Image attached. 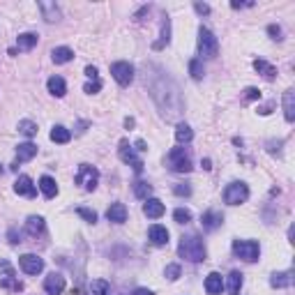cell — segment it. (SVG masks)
I'll use <instances>...</instances> for the list:
<instances>
[{
    "label": "cell",
    "mask_w": 295,
    "mask_h": 295,
    "mask_svg": "<svg viewBox=\"0 0 295 295\" xmlns=\"http://www.w3.org/2000/svg\"><path fill=\"white\" fill-rule=\"evenodd\" d=\"M242 288V274L240 272H231L229 274V281H226V290L229 295H238Z\"/></svg>",
    "instance_id": "cell-26"
},
{
    "label": "cell",
    "mask_w": 295,
    "mask_h": 295,
    "mask_svg": "<svg viewBox=\"0 0 295 295\" xmlns=\"http://www.w3.org/2000/svg\"><path fill=\"white\" fill-rule=\"evenodd\" d=\"M51 58H53V62H55V65H65V62L74 60V51H71V49H67V46H58V49H53Z\"/></svg>",
    "instance_id": "cell-18"
},
{
    "label": "cell",
    "mask_w": 295,
    "mask_h": 295,
    "mask_svg": "<svg viewBox=\"0 0 295 295\" xmlns=\"http://www.w3.org/2000/svg\"><path fill=\"white\" fill-rule=\"evenodd\" d=\"M17 44H19V49L21 51H30L37 44V35L35 33H23V35H19L17 37Z\"/></svg>",
    "instance_id": "cell-27"
},
{
    "label": "cell",
    "mask_w": 295,
    "mask_h": 295,
    "mask_svg": "<svg viewBox=\"0 0 295 295\" xmlns=\"http://www.w3.org/2000/svg\"><path fill=\"white\" fill-rule=\"evenodd\" d=\"M247 198H249V187H247L245 182H231L224 191V201L229 203V205H240Z\"/></svg>",
    "instance_id": "cell-6"
},
{
    "label": "cell",
    "mask_w": 295,
    "mask_h": 295,
    "mask_svg": "<svg viewBox=\"0 0 295 295\" xmlns=\"http://www.w3.org/2000/svg\"><path fill=\"white\" fill-rule=\"evenodd\" d=\"M131 295H153V290H148V288H136Z\"/></svg>",
    "instance_id": "cell-44"
},
{
    "label": "cell",
    "mask_w": 295,
    "mask_h": 295,
    "mask_svg": "<svg viewBox=\"0 0 295 295\" xmlns=\"http://www.w3.org/2000/svg\"><path fill=\"white\" fill-rule=\"evenodd\" d=\"M173 219L178 222V224H189V222H191V212H189V210H185V208H178L173 212Z\"/></svg>",
    "instance_id": "cell-33"
},
{
    "label": "cell",
    "mask_w": 295,
    "mask_h": 295,
    "mask_svg": "<svg viewBox=\"0 0 295 295\" xmlns=\"http://www.w3.org/2000/svg\"><path fill=\"white\" fill-rule=\"evenodd\" d=\"M106 217H109V222H113V224H125L127 222L125 203H111V208L106 210Z\"/></svg>",
    "instance_id": "cell-13"
},
{
    "label": "cell",
    "mask_w": 295,
    "mask_h": 295,
    "mask_svg": "<svg viewBox=\"0 0 295 295\" xmlns=\"http://www.w3.org/2000/svg\"><path fill=\"white\" fill-rule=\"evenodd\" d=\"M205 290H208L210 295H217L224 290V281H222V274L219 272H210L208 277H205Z\"/></svg>",
    "instance_id": "cell-15"
},
{
    "label": "cell",
    "mask_w": 295,
    "mask_h": 295,
    "mask_svg": "<svg viewBox=\"0 0 295 295\" xmlns=\"http://www.w3.org/2000/svg\"><path fill=\"white\" fill-rule=\"evenodd\" d=\"M254 69H256L258 74H263L265 79H270V81H272V79L277 77V69H274V67L270 65V62L261 60V58H258V60H254Z\"/></svg>",
    "instance_id": "cell-25"
},
{
    "label": "cell",
    "mask_w": 295,
    "mask_h": 295,
    "mask_svg": "<svg viewBox=\"0 0 295 295\" xmlns=\"http://www.w3.org/2000/svg\"><path fill=\"white\" fill-rule=\"evenodd\" d=\"M194 10H196L198 14H208L210 7H208V5H203V3H196V5H194Z\"/></svg>",
    "instance_id": "cell-42"
},
{
    "label": "cell",
    "mask_w": 295,
    "mask_h": 295,
    "mask_svg": "<svg viewBox=\"0 0 295 295\" xmlns=\"http://www.w3.org/2000/svg\"><path fill=\"white\" fill-rule=\"evenodd\" d=\"M254 3H231V7H235V10H240V7H252Z\"/></svg>",
    "instance_id": "cell-43"
},
{
    "label": "cell",
    "mask_w": 295,
    "mask_h": 295,
    "mask_svg": "<svg viewBox=\"0 0 295 295\" xmlns=\"http://www.w3.org/2000/svg\"><path fill=\"white\" fill-rule=\"evenodd\" d=\"M86 77H90V79H95V81H97V67L88 65V67H86Z\"/></svg>",
    "instance_id": "cell-41"
},
{
    "label": "cell",
    "mask_w": 295,
    "mask_h": 295,
    "mask_svg": "<svg viewBox=\"0 0 295 295\" xmlns=\"http://www.w3.org/2000/svg\"><path fill=\"white\" fill-rule=\"evenodd\" d=\"M284 115L288 122L295 120V93L293 90H286L284 93Z\"/></svg>",
    "instance_id": "cell-20"
},
{
    "label": "cell",
    "mask_w": 295,
    "mask_h": 295,
    "mask_svg": "<svg viewBox=\"0 0 295 295\" xmlns=\"http://www.w3.org/2000/svg\"><path fill=\"white\" fill-rule=\"evenodd\" d=\"M90 293L93 295H109L111 293L109 281H104V279H95V281H90Z\"/></svg>",
    "instance_id": "cell-29"
},
{
    "label": "cell",
    "mask_w": 295,
    "mask_h": 295,
    "mask_svg": "<svg viewBox=\"0 0 295 295\" xmlns=\"http://www.w3.org/2000/svg\"><path fill=\"white\" fill-rule=\"evenodd\" d=\"M46 86H49V93H51V95H55V97H65V93H67V83L62 81L60 77H51Z\"/></svg>",
    "instance_id": "cell-21"
},
{
    "label": "cell",
    "mask_w": 295,
    "mask_h": 295,
    "mask_svg": "<svg viewBox=\"0 0 295 295\" xmlns=\"http://www.w3.org/2000/svg\"><path fill=\"white\" fill-rule=\"evenodd\" d=\"M19 265H21V270L26 274H39L44 270V261L39 256H35V254H23L19 258Z\"/></svg>",
    "instance_id": "cell-9"
},
{
    "label": "cell",
    "mask_w": 295,
    "mask_h": 295,
    "mask_svg": "<svg viewBox=\"0 0 295 295\" xmlns=\"http://www.w3.org/2000/svg\"><path fill=\"white\" fill-rule=\"evenodd\" d=\"M77 214L79 217H83L86 222H90V224H95L97 222V212L95 210H88V208H77Z\"/></svg>",
    "instance_id": "cell-34"
},
{
    "label": "cell",
    "mask_w": 295,
    "mask_h": 295,
    "mask_svg": "<svg viewBox=\"0 0 295 295\" xmlns=\"http://www.w3.org/2000/svg\"><path fill=\"white\" fill-rule=\"evenodd\" d=\"M268 33L272 35V39H281V28H279V26H270Z\"/></svg>",
    "instance_id": "cell-39"
},
{
    "label": "cell",
    "mask_w": 295,
    "mask_h": 295,
    "mask_svg": "<svg viewBox=\"0 0 295 295\" xmlns=\"http://www.w3.org/2000/svg\"><path fill=\"white\" fill-rule=\"evenodd\" d=\"M191 138H194L191 127L185 125V122H180V125H178V129H175V141H178V143H189Z\"/></svg>",
    "instance_id": "cell-28"
},
{
    "label": "cell",
    "mask_w": 295,
    "mask_h": 295,
    "mask_svg": "<svg viewBox=\"0 0 295 295\" xmlns=\"http://www.w3.org/2000/svg\"><path fill=\"white\" fill-rule=\"evenodd\" d=\"M143 214L150 219H159L164 214V203L159 201V198H148V201L143 203Z\"/></svg>",
    "instance_id": "cell-12"
},
{
    "label": "cell",
    "mask_w": 295,
    "mask_h": 295,
    "mask_svg": "<svg viewBox=\"0 0 295 295\" xmlns=\"http://www.w3.org/2000/svg\"><path fill=\"white\" fill-rule=\"evenodd\" d=\"M19 131H21L23 136H35L37 134V125L33 120H21L19 122Z\"/></svg>",
    "instance_id": "cell-31"
},
{
    "label": "cell",
    "mask_w": 295,
    "mask_h": 295,
    "mask_svg": "<svg viewBox=\"0 0 295 295\" xmlns=\"http://www.w3.org/2000/svg\"><path fill=\"white\" fill-rule=\"evenodd\" d=\"M178 254L191 263H201L205 261V245L198 235H185L178 245Z\"/></svg>",
    "instance_id": "cell-1"
},
{
    "label": "cell",
    "mask_w": 295,
    "mask_h": 295,
    "mask_svg": "<svg viewBox=\"0 0 295 295\" xmlns=\"http://www.w3.org/2000/svg\"><path fill=\"white\" fill-rule=\"evenodd\" d=\"M136 150H148L145 143H143V141H136Z\"/></svg>",
    "instance_id": "cell-46"
},
{
    "label": "cell",
    "mask_w": 295,
    "mask_h": 295,
    "mask_svg": "<svg viewBox=\"0 0 295 295\" xmlns=\"http://www.w3.org/2000/svg\"><path fill=\"white\" fill-rule=\"evenodd\" d=\"M88 95H95V93H99L102 90V83H99V79L97 81H93V83H86V88H83Z\"/></svg>",
    "instance_id": "cell-36"
},
{
    "label": "cell",
    "mask_w": 295,
    "mask_h": 295,
    "mask_svg": "<svg viewBox=\"0 0 295 295\" xmlns=\"http://www.w3.org/2000/svg\"><path fill=\"white\" fill-rule=\"evenodd\" d=\"M39 189H42V194L46 198H53L55 194H58V185H55V180L49 178V175H44L42 180H39Z\"/></svg>",
    "instance_id": "cell-22"
},
{
    "label": "cell",
    "mask_w": 295,
    "mask_h": 295,
    "mask_svg": "<svg viewBox=\"0 0 295 295\" xmlns=\"http://www.w3.org/2000/svg\"><path fill=\"white\" fill-rule=\"evenodd\" d=\"M14 191H17L19 196H28V198L37 196V187L33 185V180L28 175H19L17 182H14Z\"/></svg>",
    "instance_id": "cell-10"
},
{
    "label": "cell",
    "mask_w": 295,
    "mask_h": 295,
    "mask_svg": "<svg viewBox=\"0 0 295 295\" xmlns=\"http://www.w3.org/2000/svg\"><path fill=\"white\" fill-rule=\"evenodd\" d=\"M198 53H201L203 58H217V53H219L217 37L203 26H201V30H198Z\"/></svg>",
    "instance_id": "cell-2"
},
{
    "label": "cell",
    "mask_w": 295,
    "mask_h": 295,
    "mask_svg": "<svg viewBox=\"0 0 295 295\" xmlns=\"http://www.w3.org/2000/svg\"><path fill=\"white\" fill-rule=\"evenodd\" d=\"M148 235H150V240H153V245H157V247L169 245V231H166V226H159V224L150 226Z\"/></svg>",
    "instance_id": "cell-14"
},
{
    "label": "cell",
    "mask_w": 295,
    "mask_h": 295,
    "mask_svg": "<svg viewBox=\"0 0 295 295\" xmlns=\"http://www.w3.org/2000/svg\"><path fill=\"white\" fill-rule=\"evenodd\" d=\"M69 138H71V131L67 129V127L55 125L53 129H51V141L53 143H69Z\"/></svg>",
    "instance_id": "cell-23"
},
{
    "label": "cell",
    "mask_w": 295,
    "mask_h": 295,
    "mask_svg": "<svg viewBox=\"0 0 295 295\" xmlns=\"http://www.w3.org/2000/svg\"><path fill=\"white\" fill-rule=\"evenodd\" d=\"M26 231H28V235H39V233H44V219H42V217H37V214L28 217V222H26Z\"/></svg>",
    "instance_id": "cell-24"
},
{
    "label": "cell",
    "mask_w": 295,
    "mask_h": 295,
    "mask_svg": "<svg viewBox=\"0 0 295 295\" xmlns=\"http://www.w3.org/2000/svg\"><path fill=\"white\" fill-rule=\"evenodd\" d=\"M37 155V145L35 143H21L17 148V159L19 162H30V159Z\"/></svg>",
    "instance_id": "cell-19"
},
{
    "label": "cell",
    "mask_w": 295,
    "mask_h": 295,
    "mask_svg": "<svg viewBox=\"0 0 295 295\" xmlns=\"http://www.w3.org/2000/svg\"><path fill=\"white\" fill-rule=\"evenodd\" d=\"M134 194H136L138 198H143V201H148L150 194H153V187L148 185V182H136V185H134Z\"/></svg>",
    "instance_id": "cell-30"
},
{
    "label": "cell",
    "mask_w": 295,
    "mask_h": 295,
    "mask_svg": "<svg viewBox=\"0 0 295 295\" xmlns=\"http://www.w3.org/2000/svg\"><path fill=\"white\" fill-rule=\"evenodd\" d=\"M44 290H46L49 295H60L62 290H65V277L58 274V272L49 274V277L44 279Z\"/></svg>",
    "instance_id": "cell-11"
},
{
    "label": "cell",
    "mask_w": 295,
    "mask_h": 295,
    "mask_svg": "<svg viewBox=\"0 0 295 295\" xmlns=\"http://www.w3.org/2000/svg\"><path fill=\"white\" fill-rule=\"evenodd\" d=\"M203 169H205V171L212 169V166H210V159H203Z\"/></svg>",
    "instance_id": "cell-45"
},
{
    "label": "cell",
    "mask_w": 295,
    "mask_h": 295,
    "mask_svg": "<svg viewBox=\"0 0 295 295\" xmlns=\"http://www.w3.org/2000/svg\"><path fill=\"white\" fill-rule=\"evenodd\" d=\"M10 277H12V274H10ZM10 277L3 279V286H10V288H14V290H21V281H14V279H10Z\"/></svg>",
    "instance_id": "cell-37"
},
{
    "label": "cell",
    "mask_w": 295,
    "mask_h": 295,
    "mask_svg": "<svg viewBox=\"0 0 295 295\" xmlns=\"http://www.w3.org/2000/svg\"><path fill=\"white\" fill-rule=\"evenodd\" d=\"M99 182V171L90 164H81L77 171V185H81L86 191H93Z\"/></svg>",
    "instance_id": "cell-5"
},
{
    "label": "cell",
    "mask_w": 295,
    "mask_h": 295,
    "mask_svg": "<svg viewBox=\"0 0 295 295\" xmlns=\"http://www.w3.org/2000/svg\"><path fill=\"white\" fill-rule=\"evenodd\" d=\"M222 214L217 212V210H208V212H203V217H201V224H203V229L205 231H214L219 224H222Z\"/></svg>",
    "instance_id": "cell-16"
},
{
    "label": "cell",
    "mask_w": 295,
    "mask_h": 295,
    "mask_svg": "<svg viewBox=\"0 0 295 295\" xmlns=\"http://www.w3.org/2000/svg\"><path fill=\"white\" fill-rule=\"evenodd\" d=\"M118 155H120L122 162H125V164H129L131 169L136 171V173H141V171H143V162L136 157V153L131 150V145H129L127 141H122V143H120V148H118Z\"/></svg>",
    "instance_id": "cell-8"
},
{
    "label": "cell",
    "mask_w": 295,
    "mask_h": 295,
    "mask_svg": "<svg viewBox=\"0 0 295 295\" xmlns=\"http://www.w3.org/2000/svg\"><path fill=\"white\" fill-rule=\"evenodd\" d=\"M175 194H178V196H189V194H191V189H189L187 185H185V187L180 185V187H175Z\"/></svg>",
    "instance_id": "cell-40"
},
{
    "label": "cell",
    "mask_w": 295,
    "mask_h": 295,
    "mask_svg": "<svg viewBox=\"0 0 295 295\" xmlns=\"http://www.w3.org/2000/svg\"><path fill=\"white\" fill-rule=\"evenodd\" d=\"M245 99H261V93H258L256 88H247V90H245Z\"/></svg>",
    "instance_id": "cell-38"
},
{
    "label": "cell",
    "mask_w": 295,
    "mask_h": 295,
    "mask_svg": "<svg viewBox=\"0 0 295 295\" xmlns=\"http://www.w3.org/2000/svg\"><path fill=\"white\" fill-rule=\"evenodd\" d=\"M111 77L120 83V86H129L134 81V67L129 62H113L111 65Z\"/></svg>",
    "instance_id": "cell-7"
},
{
    "label": "cell",
    "mask_w": 295,
    "mask_h": 295,
    "mask_svg": "<svg viewBox=\"0 0 295 295\" xmlns=\"http://www.w3.org/2000/svg\"><path fill=\"white\" fill-rule=\"evenodd\" d=\"M166 162H169V166L173 171H178V173H189L191 171V159H189V153H187L185 148H173L169 153V157H166Z\"/></svg>",
    "instance_id": "cell-4"
},
{
    "label": "cell",
    "mask_w": 295,
    "mask_h": 295,
    "mask_svg": "<svg viewBox=\"0 0 295 295\" xmlns=\"http://www.w3.org/2000/svg\"><path fill=\"white\" fill-rule=\"evenodd\" d=\"M164 274H166V279H171V281H175V279L180 277V265H175V263H171V265H166Z\"/></svg>",
    "instance_id": "cell-35"
},
{
    "label": "cell",
    "mask_w": 295,
    "mask_h": 295,
    "mask_svg": "<svg viewBox=\"0 0 295 295\" xmlns=\"http://www.w3.org/2000/svg\"><path fill=\"white\" fill-rule=\"evenodd\" d=\"M233 254L238 258H242V261H247V263H254V261H258V256H261V247H258V242H254V240H235L233 242Z\"/></svg>",
    "instance_id": "cell-3"
},
{
    "label": "cell",
    "mask_w": 295,
    "mask_h": 295,
    "mask_svg": "<svg viewBox=\"0 0 295 295\" xmlns=\"http://www.w3.org/2000/svg\"><path fill=\"white\" fill-rule=\"evenodd\" d=\"M189 74H191V79H196V81H201V79H203V74H205V71H203V65H201V60H198V58H194V60L189 62Z\"/></svg>",
    "instance_id": "cell-32"
},
{
    "label": "cell",
    "mask_w": 295,
    "mask_h": 295,
    "mask_svg": "<svg viewBox=\"0 0 295 295\" xmlns=\"http://www.w3.org/2000/svg\"><path fill=\"white\" fill-rule=\"evenodd\" d=\"M270 284H272L274 288H288V286L293 284V272H290V270H286V272H274L272 279H270Z\"/></svg>",
    "instance_id": "cell-17"
}]
</instances>
